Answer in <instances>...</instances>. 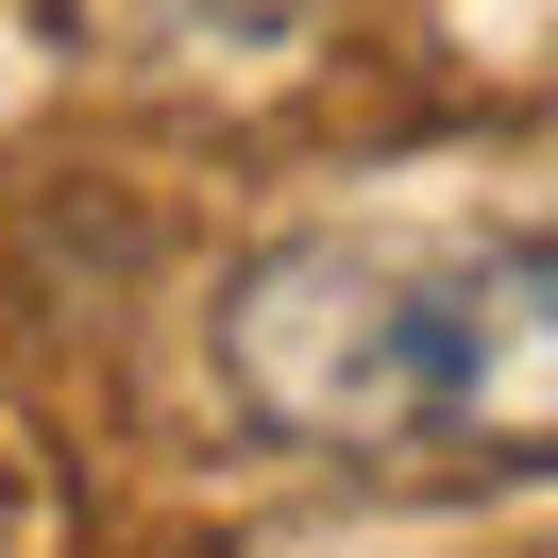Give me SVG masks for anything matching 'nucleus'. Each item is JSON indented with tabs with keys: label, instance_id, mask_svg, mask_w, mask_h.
Masks as SVG:
<instances>
[{
	"label": "nucleus",
	"instance_id": "nucleus-1",
	"mask_svg": "<svg viewBox=\"0 0 558 558\" xmlns=\"http://www.w3.org/2000/svg\"><path fill=\"white\" fill-rule=\"evenodd\" d=\"M220 373L305 457L558 474V238H490L440 271H389L355 238H288L220 288Z\"/></svg>",
	"mask_w": 558,
	"mask_h": 558
}]
</instances>
